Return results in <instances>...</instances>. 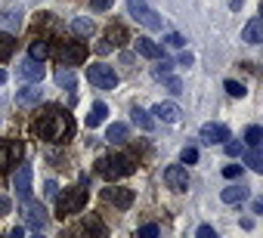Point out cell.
Masks as SVG:
<instances>
[{"instance_id": "obj_1", "label": "cell", "mask_w": 263, "mask_h": 238, "mask_svg": "<svg viewBox=\"0 0 263 238\" xmlns=\"http://www.w3.org/2000/svg\"><path fill=\"white\" fill-rule=\"evenodd\" d=\"M34 133L53 146H62L74 136V117L71 111H65L62 105H47L37 117H34Z\"/></svg>"}, {"instance_id": "obj_2", "label": "cell", "mask_w": 263, "mask_h": 238, "mask_svg": "<svg viewBox=\"0 0 263 238\" xmlns=\"http://www.w3.org/2000/svg\"><path fill=\"white\" fill-rule=\"evenodd\" d=\"M84 204H87V176H84L78 186L65 189V195L56 192V216H59V220H68V216L81 213Z\"/></svg>"}, {"instance_id": "obj_3", "label": "cell", "mask_w": 263, "mask_h": 238, "mask_svg": "<svg viewBox=\"0 0 263 238\" xmlns=\"http://www.w3.org/2000/svg\"><path fill=\"white\" fill-rule=\"evenodd\" d=\"M134 170H137V164H134V158H127V155H102L96 161V173L102 180H108V183L124 180V176H130Z\"/></svg>"}, {"instance_id": "obj_4", "label": "cell", "mask_w": 263, "mask_h": 238, "mask_svg": "<svg viewBox=\"0 0 263 238\" xmlns=\"http://www.w3.org/2000/svg\"><path fill=\"white\" fill-rule=\"evenodd\" d=\"M127 10H130V16H134L140 25H146L149 31H161V28H164L161 16L146 4V0H127Z\"/></svg>"}, {"instance_id": "obj_5", "label": "cell", "mask_w": 263, "mask_h": 238, "mask_svg": "<svg viewBox=\"0 0 263 238\" xmlns=\"http://www.w3.org/2000/svg\"><path fill=\"white\" fill-rule=\"evenodd\" d=\"M87 81H90L96 90H115V87H118L115 68H111V65H102V62H96V65L87 68Z\"/></svg>"}, {"instance_id": "obj_6", "label": "cell", "mask_w": 263, "mask_h": 238, "mask_svg": "<svg viewBox=\"0 0 263 238\" xmlns=\"http://www.w3.org/2000/svg\"><path fill=\"white\" fill-rule=\"evenodd\" d=\"M56 59L62 62V65H81L84 59H87V47L81 44V41H62L59 44V50H56Z\"/></svg>"}, {"instance_id": "obj_7", "label": "cell", "mask_w": 263, "mask_h": 238, "mask_svg": "<svg viewBox=\"0 0 263 238\" xmlns=\"http://www.w3.org/2000/svg\"><path fill=\"white\" fill-rule=\"evenodd\" d=\"M22 220H25V226H28V229H34V232L47 229V210H44V204H41V201L25 198V201H22Z\"/></svg>"}, {"instance_id": "obj_8", "label": "cell", "mask_w": 263, "mask_h": 238, "mask_svg": "<svg viewBox=\"0 0 263 238\" xmlns=\"http://www.w3.org/2000/svg\"><path fill=\"white\" fill-rule=\"evenodd\" d=\"M22 143H16V140H0V173H7V170H13L19 161H22Z\"/></svg>"}, {"instance_id": "obj_9", "label": "cell", "mask_w": 263, "mask_h": 238, "mask_svg": "<svg viewBox=\"0 0 263 238\" xmlns=\"http://www.w3.org/2000/svg\"><path fill=\"white\" fill-rule=\"evenodd\" d=\"M164 183H167L171 192H186V189H189V173H186V167H183V164L164 167Z\"/></svg>"}, {"instance_id": "obj_10", "label": "cell", "mask_w": 263, "mask_h": 238, "mask_svg": "<svg viewBox=\"0 0 263 238\" xmlns=\"http://www.w3.org/2000/svg\"><path fill=\"white\" fill-rule=\"evenodd\" d=\"M102 198L108 201V204H115V207H121V210H127L130 204H134V189H124V186H108V189H102Z\"/></svg>"}, {"instance_id": "obj_11", "label": "cell", "mask_w": 263, "mask_h": 238, "mask_svg": "<svg viewBox=\"0 0 263 238\" xmlns=\"http://www.w3.org/2000/svg\"><path fill=\"white\" fill-rule=\"evenodd\" d=\"M44 74H47L44 62H37V59H31V56L19 62V77H25V81H31V84H41Z\"/></svg>"}, {"instance_id": "obj_12", "label": "cell", "mask_w": 263, "mask_h": 238, "mask_svg": "<svg viewBox=\"0 0 263 238\" xmlns=\"http://www.w3.org/2000/svg\"><path fill=\"white\" fill-rule=\"evenodd\" d=\"M198 136H201V143H208V146H223V143L229 140V127H226V124H204Z\"/></svg>"}, {"instance_id": "obj_13", "label": "cell", "mask_w": 263, "mask_h": 238, "mask_svg": "<svg viewBox=\"0 0 263 238\" xmlns=\"http://www.w3.org/2000/svg\"><path fill=\"white\" fill-rule=\"evenodd\" d=\"M13 189H16V195H19L22 201H25V198H31V164H22V167L16 170Z\"/></svg>"}, {"instance_id": "obj_14", "label": "cell", "mask_w": 263, "mask_h": 238, "mask_svg": "<svg viewBox=\"0 0 263 238\" xmlns=\"http://www.w3.org/2000/svg\"><path fill=\"white\" fill-rule=\"evenodd\" d=\"M152 114L158 117V121H164V124H177L180 117H183L180 105H174V102H158V105L152 108Z\"/></svg>"}, {"instance_id": "obj_15", "label": "cell", "mask_w": 263, "mask_h": 238, "mask_svg": "<svg viewBox=\"0 0 263 238\" xmlns=\"http://www.w3.org/2000/svg\"><path fill=\"white\" fill-rule=\"evenodd\" d=\"M41 99H44V90H41V87H34V84L16 93V105H19V108H31V105H41Z\"/></svg>"}, {"instance_id": "obj_16", "label": "cell", "mask_w": 263, "mask_h": 238, "mask_svg": "<svg viewBox=\"0 0 263 238\" xmlns=\"http://www.w3.org/2000/svg\"><path fill=\"white\" fill-rule=\"evenodd\" d=\"M241 41H245V44H260V41H263V19H260V16H254V19L245 25Z\"/></svg>"}, {"instance_id": "obj_17", "label": "cell", "mask_w": 263, "mask_h": 238, "mask_svg": "<svg viewBox=\"0 0 263 238\" xmlns=\"http://www.w3.org/2000/svg\"><path fill=\"white\" fill-rule=\"evenodd\" d=\"M137 53L146 56V59H161V56H164V50H161L155 41H149V37H140V41H137Z\"/></svg>"}, {"instance_id": "obj_18", "label": "cell", "mask_w": 263, "mask_h": 238, "mask_svg": "<svg viewBox=\"0 0 263 238\" xmlns=\"http://www.w3.org/2000/svg\"><path fill=\"white\" fill-rule=\"evenodd\" d=\"M105 41H108V47H124L130 37H127L124 25H108V28H105Z\"/></svg>"}, {"instance_id": "obj_19", "label": "cell", "mask_w": 263, "mask_h": 238, "mask_svg": "<svg viewBox=\"0 0 263 238\" xmlns=\"http://www.w3.org/2000/svg\"><path fill=\"white\" fill-rule=\"evenodd\" d=\"M220 198H223L226 204H241V201L248 198V189H245V186H226V189L220 192Z\"/></svg>"}, {"instance_id": "obj_20", "label": "cell", "mask_w": 263, "mask_h": 238, "mask_svg": "<svg viewBox=\"0 0 263 238\" xmlns=\"http://www.w3.org/2000/svg\"><path fill=\"white\" fill-rule=\"evenodd\" d=\"M16 53V37L10 31H0V62H7Z\"/></svg>"}, {"instance_id": "obj_21", "label": "cell", "mask_w": 263, "mask_h": 238, "mask_svg": "<svg viewBox=\"0 0 263 238\" xmlns=\"http://www.w3.org/2000/svg\"><path fill=\"white\" fill-rule=\"evenodd\" d=\"M130 117H134V124H137L140 130H146V133H149V130L155 127V121H152V114H149V111H143L140 105H137L134 111H130Z\"/></svg>"}, {"instance_id": "obj_22", "label": "cell", "mask_w": 263, "mask_h": 238, "mask_svg": "<svg viewBox=\"0 0 263 238\" xmlns=\"http://www.w3.org/2000/svg\"><path fill=\"white\" fill-rule=\"evenodd\" d=\"M105 102H93V108H90V114H87V127L93 130V127H99L102 121H105Z\"/></svg>"}, {"instance_id": "obj_23", "label": "cell", "mask_w": 263, "mask_h": 238, "mask_svg": "<svg viewBox=\"0 0 263 238\" xmlns=\"http://www.w3.org/2000/svg\"><path fill=\"white\" fill-rule=\"evenodd\" d=\"M71 31H74L78 37H93V22H90L87 16H78V19L71 22Z\"/></svg>"}, {"instance_id": "obj_24", "label": "cell", "mask_w": 263, "mask_h": 238, "mask_svg": "<svg viewBox=\"0 0 263 238\" xmlns=\"http://www.w3.org/2000/svg\"><path fill=\"white\" fill-rule=\"evenodd\" d=\"M28 56H31V59H37V62H44V59L50 56V44H47L44 37L31 41V50H28Z\"/></svg>"}, {"instance_id": "obj_25", "label": "cell", "mask_w": 263, "mask_h": 238, "mask_svg": "<svg viewBox=\"0 0 263 238\" xmlns=\"http://www.w3.org/2000/svg\"><path fill=\"white\" fill-rule=\"evenodd\" d=\"M105 140H108L111 146L124 143V140H127V124H111V127L105 130Z\"/></svg>"}, {"instance_id": "obj_26", "label": "cell", "mask_w": 263, "mask_h": 238, "mask_svg": "<svg viewBox=\"0 0 263 238\" xmlns=\"http://www.w3.org/2000/svg\"><path fill=\"white\" fill-rule=\"evenodd\" d=\"M245 143H248L251 149H260V146H263V127L251 124V127L245 130Z\"/></svg>"}, {"instance_id": "obj_27", "label": "cell", "mask_w": 263, "mask_h": 238, "mask_svg": "<svg viewBox=\"0 0 263 238\" xmlns=\"http://www.w3.org/2000/svg\"><path fill=\"white\" fill-rule=\"evenodd\" d=\"M245 155V164L251 167V170H257V173H263V155L257 152V149H251V152H241Z\"/></svg>"}, {"instance_id": "obj_28", "label": "cell", "mask_w": 263, "mask_h": 238, "mask_svg": "<svg viewBox=\"0 0 263 238\" xmlns=\"http://www.w3.org/2000/svg\"><path fill=\"white\" fill-rule=\"evenodd\" d=\"M56 84H59V87H65V90H74V71H68V68L56 71Z\"/></svg>"}, {"instance_id": "obj_29", "label": "cell", "mask_w": 263, "mask_h": 238, "mask_svg": "<svg viewBox=\"0 0 263 238\" xmlns=\"http://www.w3.org/2000/svg\"><path fill=\"white\" fill-rule=\"evenodd\" d=\"M81 232H96V235H105V226H102L96 216H87V220L81 223Z\"/></svg>"}, {"instance_id": "obj_30", "label": "cell", "mask_w": 263, "mask_h": 238, "mask_svg": "<svg viewBox=\"0 0 263 238\" xmlns=\"http://www.w3.org/2000/svg\"><path fill=\"white\" fill-rule=\"evenodd\" d=\"M0 19H4V25H7V28H19V25H22V13H19V10H7Z\"/></svg>"}, {"instance_id": "obj_31", "label": "cell", "mask_w": 263, "mask_h": 238, "mask_svg": "<svg viewBox=\"0 0 263 238\" xmlns=\"http://www.w3.org/2000/svg\"><path fill=\"white\" fill-rule=\"evenodd\" d=\"M223 87H226V93H229V96H238V99L248 93V90H245V84H238V81H226Z\"/></svg>"}, {"instance_id": "obj_32", "label": "cell", "mask_w": 263, "mask_h": 238, "mask_svg": "<svg viewBox=\"0 0 263 238\" xmlns=\"http://www.w3.org/2000/svg\"><path fill=\"white\" fill-rule=\"evenodd\" d=\"M195 161H198V149L195 146H186L183 155H180V164H195Z\"/></svg>"}, {"instance_id": "obj_33", "label": "cell", "mask_w": 263, "mask_h": 238, "mask_svg": "<svg viewBox=\"0 0 263 238\" xmlns=\"http://www.w3.org/2000/svg\"><path fill=\"white\" fill-rule=\"evenodd\" d=\"M223 146H226V155H229V158H238V155L245 152V149H241V143H232V136H229Z\"/></svg>"}, {"instance_id": "obj_34", "label": "cell", "mask_w": 263, "mask_h": 238, "mask_svg": "<svg viewBox=\"0 0 263 238\" xmlns=\"http://www.w3.org/2000/svg\"><path fill=\"white\" fill-rule=\"evenodd\" d=\"M161 81H167V90L177 96V93H183V84H180V77H171V74H164Z\"/></svg>"}, {"instance_id": "obj_35", "label": "cell", "mask_w": 263, "mask_h": 238, "mask_svg": "<svg viewBox=\"0 0 263 238\" xmlns=\"http://www.w3.org/2000/svg\"><path fill=\"white\" fill-rule=\"evenodd\" d=\"M223 176H226V180H238V176H241V164H226V167H223Z\"/></svg>"}, {"instance_id": "obj_36", "label": "cell", "mask_w": 263, "mask_h": 238, "mask_svg": "<svg viewBox=\"0 0 263 238\" xmlns=\"http://www.w3.org/2000/svg\"><path fill=\"white\" fill-rule=\"evenodd\" d=\"M158 232H161V229H158L155 223H149V226H140V232H137V235H140V238H155Z\"/></svg>"}, {"instance_id": "obj_37", "label": "cell", "mask_w": 263, "mask_h": 238, "mask_svg": "<svg viewBox=\"0 0 263 238\" xmlns=\"http://www.w3.org/2000/svg\"><path fill=\"white\" fill-rule=\"evenodd\" d=\"M164 41H167V44H171V47H183V44H186V37H183V34H180V31H171V34H167V37H164Z\"/></svg>"}, {"instance_id": "obj_38", "label": "cell", "mask_w": 263, "mask_h": 238, "mask_svg": "<svg viewBox=\"0 0 263 238\" xmlns=\"http://www.w3.org/2000/svg\"><path fill=\"white\" fill-rule=\"evenodd\" d=\"M90 7H93V10H99V13H105V10L111 7V0H90Z\"/></svg>"}, {"instance_id": "obj_39", "label": "cell", "mask_w": 263, "mask_h": 238, "mask_svg": "<svg viewBox=\"0 0 263 238\" xmlns=\"http://www.w3.org/2000/svg\"><path fill=\"white\" fill-rule=\"evenodd\" d=\"M198 238H217L214 226H198Z\"/></svg>"}, {"instance_id": "obj_40", "label": "cell", "mask_w": 263, "mask_h": 238, "mask_svg": "<svg viewBox=\"0 0 263 238\" xmlns=\"http://www.w3.org/2000/svg\"><path fill=\"white\" fill-rule=\"evenodd\" d=\"M44 192H47V198H56V192H59V186H56V183L50 180V183L44 186Z\"/></svg>"}, {"instance_id": "obj_41", "label": "cell", "mask_w": 263, "mask_h": 238, "mask_svg": "<svg viewBox=\"0 0 263 238\" xmlns=\"http://www.w3.org/2000/svg\"><path fill=\"white\" fill-rule=\"evenodd\" d=\"M10 213V198H0V216Z\"/></svg>"}, {"instance_id": "obj_42", "label": "cell", "mask_w": 263, "mask_h": 238, "mask_svg": "<svg viewBox=\"0 0 263 238\" xmlns=\"http://www.w3.org/2000/svg\"><path fill=\"white\" fill-rule=\"evenodd\" d=\"M180 65H192V53H180Z\"/></svg>"}, {"instance_id": "obj_43", "label": "cell", "mask_w": 263, "mask_h": 238, "mask_svg": "<svg viewBox=\"0 0 263 238\" xmlns=\"http://www.w3.org/2000/svg\"><path fill=\"white\" fill-rule=\"evenodd\" d=\"M22 232H25V229H22V226H16V229H10V238H22Z\"/></svg>"}, {"instance_id": "obj_44", "label": "cell", "mask_w": 263, "mask_h": 238, "mask_svg": "<svg viewBox=\"0 0 263 238\" xmlns=\"http://www.w3.org/2000/svg\"><path fill=\"white\" fill-rule=\"evenodd\" d=\"M4 81H7V71H4V68H0V84H4Z\"/></svg>"}]
</instances>
